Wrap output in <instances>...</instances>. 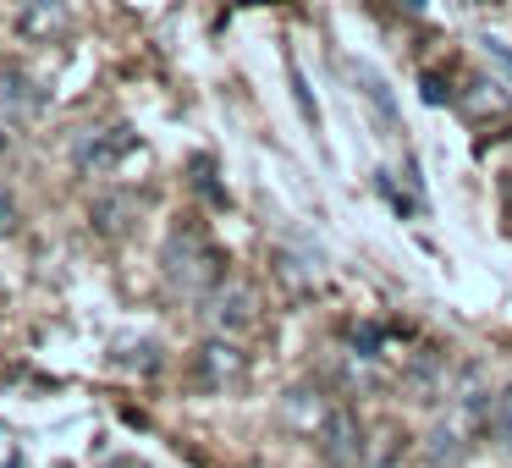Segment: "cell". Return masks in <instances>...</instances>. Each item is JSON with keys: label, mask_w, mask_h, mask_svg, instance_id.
Listing matches in <instances>:
<instances>
[{"label": "cell", "mask_w": 512, "mask_h": 468, "mask_svg": "<svg viewBox=\"0 0 512 468\" xmlns=\"http://www.w3.org/2000/svg\"><path fill=\"white\" fill-rule=\"evenodd\" d=\"M111 358H116L122 369H138V375L160 364V358H155V342H144V336H127V342H116V347H111Z\"/></svg>", "instance_id": "obj_10"}, {"label": "cell", "mask_w": 512, "mask_h": 468, "mask_svg": "<svg viewBox=\"0 0 512 468\" xmlns=\"http://www.w3.org/2000/svg\"><path fill=\"white\" fill-rule=\"evenodd\" d=\"M210 320H215V331H221V336L248 331V325H254V292H248L243 281H226V287L210 298Z\"/></svg>", "instance_id": "obj_5"}, {"label": "cell", "mask_w": 512, "mask_h": 468, "mask_svg": "<svg viewBox=\"0 0 512 468\" xmlns=\"http://www.w3.org/2000/svg\"><path fill=\"white\" fill-rule=\"evenodd\" d=\"M193 369H199L204 386H232V380H243L248 353H237L232 336H210V342L199 347V358H193Z\"/></svg>", "instance_id": "obj_4"}, {"label": "cell", "mask_w": 512, "mask_h": 468, "mask_svg": "<svg viewBox=\"0 0 512 468\" xmlns=\"http://www.w3.org/2000/svg\"><path fill=\"white\" fill-rule=\"evenodd\" d=\"M287 413H292V419H303V424H320L325 419V408H314V391L309 386H298V391H287Z\"/></svg>", "instance_id": "obj_11"}, {"label": "cell", "mask_w": 512, "mask_h": 468, "mask_svg": "<svg viewBox=\"0 0 512 468\" xmlns=\"http://www.w3.org/2000/svg\"><path fill=\"white\" fill-rule=\"evenodd\" d=\"M292 89H298V105H303V122H309V127H320V111H314V94H309V83H303V72H292Z\"/></svg>", "instance_id": "obj_14"}, {"label": "cell", "mask_w": 512, "mask_h": 468, "mask_svg": "<svg viewBox=\"0 0 512 468\" xmlns=\"http://www.w3.org/2000/svg\"><path fill=\"white\" fill-rule=\"evenodd\" d=\"M193 171H199V177H193V182H199V193H210V204H221V182H215V166H210V160H199Z\"/></svg>", "instance_id": "obj_15"}, {"label": "cell", "mask_w": 512, "mask_h": 468, "mask_svg": "<svg viewBox=\"0 0 512 468\" xmlns=\"http://www.w3.org/2000/svg\"><path fill=\"white\" fill-rule=\"evenodd\" d=\"M138 149V138L127 133V127H105V133H94V138H83L78 144V166L83 171H111L122 155H133Z\"/></svg>", "instance_id": "obj_6"}, {"label": "cell", "mask_w": 512, "mask_h": 468, "mask_svg": "<svg viewBox=\"0 0 512 468\" xmlns=\"http://www.w3.org/2000/svg\"><path fill=\"white\" fill-rule=\"evenodd\" d=\"M353 78H358V83H364V94H369V100H375V105H380V116H386V127H391V133H397V127H402V116H397V100H391V89H386V78H380V72H375V67H364V61H358V67H353Z\"/></svg>", "instance_id": "obj_8"}, {"label": "cell", "mask_w": 512, "mask_h": 468, "mask_svg": "<svg viewBox=\"0 0 512 468\" xmlns=\"http://www.w3.org/2000/svg\"><path fill=\"white\" fill-rule=\"evenodd\" d=\"M391 6H397L402 17H424V12H430V0H391Z\"/></svg>", "instance_id": "obj_16"}, {"label": "cell", "mask_w": 512, "mask_h": 468, "mask_svg": "<svg viewBox=\"0 0 512 468\" xmlns=\"http://www.w3.org/2000/svg\"><path fill=\"white\" fill-rule=\"evenodd\" d=\"M375 188L386 193L391 204H397V215H413V199H408V193H397V182H391V171H375Z\"/></svg>", "instance_id": "obj_13"}, {"label": "cell", "mask_w": 512, "mask_h": 468, "mask_svg": "<svg viewBox=\"0 0 512 468\" xmlns=\"http://www.w3.org/2000/svg\"><path fill=\"white\" fill-rule=\"evenodd\" d=\"M166 281L182 292V298H199V292L215 287V254L204 248V237L171 232V243H166Z\"/></svg>", "instance_id": "obj_1"}, {"label": "cell", "mask_w": 512, "mask_h": 468, "mask_svg": "<svg viewBox=\"0 0 512 468\" xmlns=\"http://www.w3.org/2000/svg\"><path fill=\"white\" fill-rule=\"evenodd\" d=\"M67 28H72L67 0H23V12H17V34L28 45H56Z\"/></svg>", "instance_id": "obj_3"}, {"label": "cell", "mask_w": 512, "mask_h": 468, "mask_svg": "<svg viewBox=\"0 0 512 468\" xmlns=\"http://www.w3.org/2000/svg\"><path fill=\"white\" fill-rule=\"evenodd\" d=\"M463 89H468L463 94V111L468 116H501V111H507V94H501L490 78H468Z\"/></svg>", "instance_id": "obj_7"}, {"label": "cell", "mask_w": 512, "mask_h": 468, "mask_svg": "<svg viewBox=\"0 0 512 468\" xmlns=\"http://www.w3.org/2000/svg\"><path fill=\"white\" fill-rule=\"evenodd\" d=\"M419 100L424 105H452V89H446L441 72H424V78H419Z\"/></svg>", "instance_id": "obj_12"}, {"label": "cell", "mask_w": 512, "mask_h": 468, "mask_svg": "<svg viewBox=\"0 0 512 468\" xmlns=\"http://www.w3.org/2000/svg\"><path fill=\"white\" fill-rule=\"evenodd\" d=\"M0 83H6L0 94H6L12 116H34L39 105H45V94H23V89H34V83H23V72H12V67H6V72H0Z\"/></svg>", "instance_id": "obj_9"}, {"label": "cell", "mask_w": 512, "mask_h": 468, "mask_svg": "<svg viewBox=\"0 0 512 468\" xmlns=\"http://www.w3.org/2000/svg\"><path fill=\"white\" fill-rule=\"evenodd\" d=\"M111 468H144V463H133V457H116V463Z\"/></svg>", "instance_id": "obj_17"}, {"label": "cell", "mask_w": 512, "mask_h": 468, "mask_svg": "<svg viewBox=\"0 0 512 468\" xmlns=\"http://www.w3.org/2000/svg\"><path fill=\"white\" fill-rule=\"evenodd\" d=\"M320 452L325 468H364V424L347 402H331L320 419Z\"/></svg>", "instance_id": "obj_2"}]
</instances>
